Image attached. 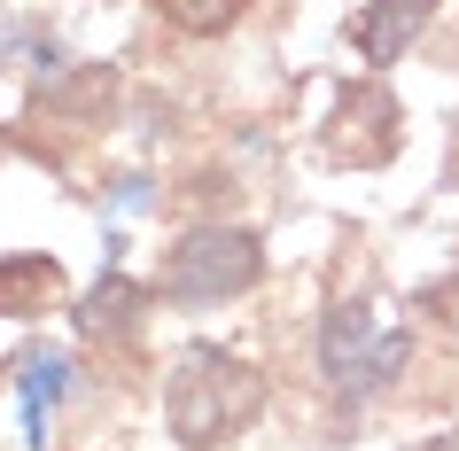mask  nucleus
<instances>
[{
	"mask_svg": "<svg viewBox=\"0 0 459 451\" xmlns=\"http://www.w3.org/2000/svg\"><path fill=\"white\" fill-rule=\"evenodd\" d=\"M156 8H164V24L195 31V39H211V31H226V24L249 16V0H156Z\"/></svg>",
	"mask_w": 459,
	"mask_h": 451,
	"instance_id": "9d476101",
	"label": "nucleus"
},
{
	"mask_svg": "<svg viewBox=\"0 0 459 451\" xmlns=\"http://www.w3.org/2000/svg\"><path fill=\"white\" fill-rule=\"evenodd\" d=\"M420 311H436L444 327H459V273H452V281H436L429 296H420Z\"/></svg>",
	"mask_w": 459,
	"mask_h": 451,
	"instance_id": "9b49d317",
	"label": "nucleus"
},
{
	"mask_svg": "<svg viewBox=\"0 0 459 451\" xmlns=\"http://www.w3.org/2000/svg\"><path fill=\"white\" fill-rule=\"evenodd\" d=\"M141 311H148V288H141V281H125V273H101L94 296L78 304V327L101 334V343H125V334L141 327Z\"/></svg>",
	"mask_w": 459,
	"mask_h": 451,
	"instance_id": "0eeeda50",
	"label": "nucleus"
},
{
	"mask_svg": "<svg viewBox=\"0 0 459 451\" xmlns=\"http://www.w3.org/2000/svg\"><path fill=\"white\" fill-rule=\"evenodd\" d=\"M55 296H63V265L55 257H31V249L0 257V319H31V311H48Z\"/></svg>",
	"mask_w": 459,
	"mask_h": 451,
	"instance_id": "39448f33",
	"label": "nucleus"
},
{
	"mask_svg": "<svg viewBox=\"0 0 459 451\" xmlns=\"http://www.w3.org/2000/svg\"><path fill=\"white\" fill-rule=\"evenodd\" d=\"M265 281V249L249 226H195L164 249V296L171 304H226V296H249Z\"/></svg>",
	"mask_w": 459,
	"mask_h": 451,
	"instance_id": "f03ea898",
	"label": "nucleus"
},
{
	"mask_svg": "<svg viewBox=\"0 0 459 451\" xmlns=\"http://www.w3.org/2000/svg\"><path fill=\"white\" fill-rule=\"evenodd\" d=\"M257 412H265V374L249 358L218 351V343H187L179 351V366L164 381V421L187 451H211L226 436H242Z\"/></svg>",
	"mask_w": 459,
	"mask_h": 451,
	"instance_id": "f257e3e1",
	"label": "nucleus"
},
{
	"mask_svg": "<svg viewBox=\"0 0 459 451\" xmlns=\"http://www.w3.org/2000/svg\"><path fill=\"white\" fill-rule=\"evenodd\" d=\"M405 358H412V334H405V327H397V334H374V351L359 358V374L342 381V397H351V404L382 397L389 381H397V366H405Z\"/></svg>",
	"mask_w": 459,
	"mask_h": 451,
	"instance_id": "1a4fd4ad",
	"label": "nucleus"
},
{
	"mask_svg": "<svg viewBox=\"0 0 459 451\" xmlns=\"http://www.w3.org/2000/svg\"><path fill=\"white\" fill-rule=\"evenodd\" d=\"M16 381H24V428H31V444H48V421H55V404H63V389H71V358H63V351H24V358H16Z\"/></svg>",
	"mask_w": 459,
	"mask_h": 451,
	"instance_id": "6e6552de",
	"label": "nucleus"
},
{
	"mask_svg": "<svg viewBox=\"0 0 459 451\" xmlns=\"http://www.w3.org/2000/svg\"><path fill=\"white\" fill-rule=\"evenodd\" d=\"M327 156L342 164H389L397 156V94L389 86H351L335 101V117H327Z\"/></svg>",
	"mask_w": 459,
	"mask_h": 451,
	"instance_id": "7ed1b4c3",
	"label": "nucleus"
},
{
	"mask_svg": "<svg viewBox=\"0 0 459 451\" xmlns=\"http://www.w3.org/2000/svg\"><path fill=\"white\" fill-rule=\"evenodd\" d=\"M429 16H436V0H366V16L351 24V48H359L366 63H397Z\"/></svg>",
	"mask_w": 459,
	"mask_h": 451,
	"instance_id": "20e7f679",
	"label": "nucleus"
},
{
	"mask_svg": "<svg viewBox=\"0 0 459 451\" xmlns=\"http://www.w3.org/2000/svg\"><path fill=\"white\" fill-rule=\"evenodd\" d=\"M412 451H459V436H429V444H412Z\"/></svg>",
	"mask_w": 459,
	"mask_h": 451,
	"instance_id": "f8f14e48",
	"label": "nucleus"
},
{
	"mask_svg": "<svg viewBox=\"0 0 459 451\" xmlns=\"http://www.w3.org/2000/svg\"><path fill=\"white\" fill-rule=\"evenodd\" d=\"M366 351H374V311H366V304H335L327 319H319V374L335 381V389L359 374Z\"/></svg>",
	"mask_w": 459,
	"mask_h": 451,
	"instance_id": "423d86ee",
	"label": "nucleus"
}]
</instances>
